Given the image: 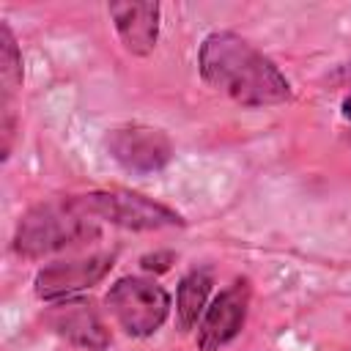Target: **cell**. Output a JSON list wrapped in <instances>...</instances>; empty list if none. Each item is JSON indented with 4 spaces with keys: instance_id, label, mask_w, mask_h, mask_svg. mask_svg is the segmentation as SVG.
Masks as SVG:
<instances>
[{
    "instance_id": "cell-1",
    "label": "cell",
    "mask_w": 351,
    "mask_h": 351,
    "mask_svg": "<svg viewBox=\"0 0 351 351\" xmlns=\"http://www.w3.org/2000/svg\"><path fill=\"white\" fill-rule=\"evenodd\" d=\"M197 71L211 90L250 110L293 99V88L280 66L233 30H214L200 41Z\"/></svg>"
},
{
    "instance_id": "cell-2",
    "label": "cell",
    "mask_w": 351,
    "mask_h": 351,
    "mask_svg": "<svg viewBox=\"0 0 351 351\" xmlns=\"http://www.w3.org/2000/svg\"><path fill=\"white\" fill-rule=\"evenodd\" d=\"M101 222L85 208L82 195L49 197L30 206L14 230V252L27 261L66 252L85 241L99 239Z\"/></svg>"
},
{
    "instance_id": "cell-3",
    "label": "cell",
    "mask_w": 351,
    "mask_h": 351,
    "mask_svg": "<svg viewBox=\"0 0 351 351\" xmlns=\"http://www.w3.org/2000/svg\"><path fill=\"white\" fill-rule=\"evenodd\" d=\"M104 304L129 337H151L170 318L173 296L151 277L126 274L110 285Z\"/></svg>"
},
{
    "instance_id": "cell-4",
    "label": "cell",
    "mask_w": 351,
    "mask_h": 351,
    "mask_svg": "<svg viewBox=\"0 0 351 351\" xmlns=\"http://www.w3.org/2000/svg\"><path fill=\"white\" fill-rule=\"evenodd\" d=\"M82 203L99 222H110L123 230L145 233L186 225V219L170 206L132 189H93L82 195Z\"/></svg>"
},
{
    "instance_id": "cell-5",
    "label": "cell",
    "mask_w": 351,
    "mask_h": 351,
    "mask_svg": "<svg viewBox=\"0 0 351 351\" xmlns=\"http://www.w3.org/2000/svg\"><path fill=\"white\" fill-rule=\"evenodd\" d=\"M115 263V252H88L77 258H63L41 266L33 277V293L41 302H63L74 299L82 291L101 282Z\"/></svg>"
},
{
    "instance_id": "cell-6",
    "label": "cell",
    "mask_w": 351,
    "mask_h": 351,
    "mask_svg": "<svg viewBox=\"0 0 351 351\" xmlns=\"http://www.w3.org/2000/svg\"><path fill=\"white\" fill-rule=\"evenodd\" d=\"M107 154L134 176H151L170 165L173 143L170 137L148 123H121L104 137Z\"/></svg>"
},
{
    "instance_id": "cell-7",
    "label": "cell",
    "mask_w": 351,
    "mask_h": 351,
    "mask_svg": "<svg viewBox=\"0 0 351 351\" xmlns=\"http://www.w3.org/2000/svg\"><path fill=\"white\" fill-rule=\"evenodd\" d=\"M252 299V285L247 277H236L228 288H222L206 307L200 324H197V348L200 351H219L230 340L239 337V332L247 324Z\"/></svg>"
},
{
    "instance_id": "cell-8",
    "label": "cell",
    "mask_w": 351,
    "mask_h": 351,
    "mask_svg": "<svg viewBox=\"0 0 351 351\" xmlns=\"http://www.w3.org/2000/svg\"><path fill=\"white\" fill-rule=\"evenodd\" d=\"M47 324L58 337L69 340L82 351H107L110 346V329L88 299L74 296L55 302L47 313Z\"/></svg>"
},
{
    "instance_id": "cell-9",
    "label": "cell",
    "mask_w": 351,
    "mask_h": 351,
    "mask_svg": "<svg viewBox=\"0 0 351 351\" xmlns=\"http://www.w3.org/2000/svg\"><path fill=\"white\" fill-rule=\"evenodd\" d=\"M22 52L8 27L0 22V156L8 162L16 123H19V93H22Z\"/></svg>"
},
{
    "instance_id": "cell-10",
    "label": "cell",
    "mask_w": 351,
    "mask_h": 351,
    "mask_svg": "<svg viewBox=\"0 0 351 351\" xmlns=\"http://www.w3.org/2000/svg\"><path fill=\"white\" fill-rule=\"evenodd\" d=\"M107 14L112 19V27L123 44V49L134 58H148L156 49L159 41V19L162 5L156 0H140V3H110Z\"/></svg>"
},
{
    "instance_id": "cell-11",
    "label": "cell",
    "mask_w": 351,
    "mask_h": 351,
    "mask_svg": "<svg viewBox=\"0 0 351 351\" xmlns=\"http://www.w3.org/2000/svg\"><path fill=\"white\" fill-rule=\"evenodd\" d=\"M214 288V269L211 266H195L189 269L176 288V324L181 332H189L200 324L208 296Z\"/></svg>"
},
{
    "instance_id": "cell-12",
    "label": "cell",
    "mask_w": 351,
    "mask_h": 351,
    "mask_svg": "<svg viewBox=\"0 0 351 351\" xmlns=\"http://www.w3.org/2000/svg\"><path fill=\"white\" fill-rule=\"evenodd\" d=\"M173 263H176V252H170V250L148 252V255H143V258H140V269H143V271H154V274L167 271Z\"/></svg>"
},
{
    "instance_id": "cell-13",
    "label": "cell",
    "mask_w": 351,
    "mask_h": 351,
    "mask_svg": "<svg viewBox=\"0 0 351 351\" xmlns=\"http://www.w3.org/2000/svg\"><path fill=\"white\" fill-rule=\"evenodd\" d=\"M329 80H332L335 85H346V88H348V85H351V63L340 66V69H337V71H335Z\"/></svg>"
},
{
    "instance_id": "cell-14",
    "label": "cell",
    "mask_w": 351,
    "mask_h": 351,
    "mask_svg": "<svg viewBox=\"0 0 351 351\" xmlns=\"http://www.w3.org/2000/svg\"><path fill=\"white\" fill-rule=\"evenodd\" d=\"M340 110H343V115H346V118L351 121V93H348V96L343 99V104H340Z\"/></svg>"
}]
</instances>
